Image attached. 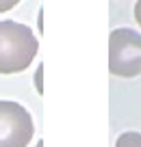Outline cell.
<instances>
[{
  "label": "cell",
  "mask_w": 141,
  "mask_h": 147,
  "mask_svg": "<svg viewBox=\"0 0 141 147\" xmlns=\"http://www.w3.org/2000/svg\"><path fill=\"white\" fill-rule=\"evenodd\" d=\"M39 41L26 24L2 20L0 22V74L24 71L35 61Z\"/></svg>",
  "instance_id": "obj_1"
},
{
  "label": "cell",
  "mask_w": 141,
  "mask_h": 147,
  "mask_svg": "<svg viewBox=\"0 0 141 147\" xmlns=\"http://www.w3.org/2000/svg\"><path fill=\"white\" fill-rule=\"evenodd\" d=\"M109 71L119 78L141 76V35L132 28H115L109 37Z\"/></svg>",
  "instance_id": "obj_2"
},
{
  "label": "cell",
  "mask_w": 141,
  "mask_h": 147,
  "mask_svg": "<svg viewBox=\"0 0 141 147\" xmlns=\"http://www.w3.org/2000/svg\"><path fill=\"white\" fill-rule=\"evenodd\" d=\"M33 134L31 113L18 102L0 100V147H28Z\"/></svg>",
  "instance_id": "obj_3"
},
{
  "label": "cell",
  "mask_w": 141,
  "mask_h": 147,
  "mask_svg": "<svg viewBox=\"0 0 141 147\" xmlns=\"http://www.w3.org/2000/svg\"><path fill=\"white\" fill-rule=\"evenodd\" d=\"M115 147H141V132H124V134H119Z\"/></svg>",
  "instance_id": "obj_4"
},
{
  "label": "cell",
  "mask_w": 141,
  "mask_h": 147,
  "mask_svg": "<svg viewBox=\"0 0 141 147\" xmlns=\"http://www.w3.org/2000/svg\"><path fill=\"white\" fill-rule=\"evenodd\" d=\"M35 89L39 95H44V65L37 67V74H35Z\"/></svg>",
  "instance_id": "obj_5"
},
{
  "label": "cell",
  "mask_w": 141,
  "mask_h": 147,
  "mask_svg": "<svg viewBox=\"0 0 141 147\" xmlns=\"http://www.w3.org/2000/svg\"><path fill=\"white\" fill-rule=\"evenodd\" d=\"M20 0H0V13H5V11H11L15 5H18Z\"/></svg>",
  "instance_id": "obj_6"
},
{
  "label": "cell",
  "mask_w": 141,
  "mask_h": 147,
  "mask_svg": "<svg viewBox=\"0 0 141 147\" xmlns=\"http://www.w3.org/2000/svg\"><path fill=\"white\" fill-rule=\"evenodd\" d=\"M135 20L141 26V0H137V5H135Z\"/></svg>",
  "instance_id": "obj_7"
},
{
  "label": "cell",
  "mask_w": 141,
  "mask_h": 147,
  "mask_svg": "<svg viewBox=\"0 0 141 147\" xmlns=\"http://www.w3.org/2000/svg\"><path fill=\"white\" fill-rule=\"evenodd\" d=\"M37 147H44V141H39V143H37Z\"/></svg>",
  "instance_id": "obj_8"
}]
</instances>
